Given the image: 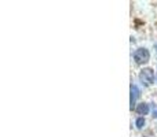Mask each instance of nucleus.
<instances>
[{
  "instance_id": "f257e3e1",
  "label": "nucleus",
  "mask_w": 157,
  "mask_h": 137,
  "mask_svg": "<svg viewBox=\"0 0 157 137\" xmlns=\"http://www.w3.org/2000/svg\"><path fill=\"white\" fill-rule=\"evenodd\" d=\"M134 59L138 65H142V63H146L149 62L150 59V52L147 51L146 48H139L134 52Z\"/></svg>"
},
{
  "instance_id": "f03ea898",
  "label": "nucleus",
  "mask_w": 157,
  "mask_h": 137,
  "mask_svg": "<svg viewBox=\"0 0 157 137\" xmlns=\"http://www.w3.org/2000/svg\"><path fill=\"white\" fill-rule=\"evenodd\" d=\"M139 80H141V82L144 84V85H150V84H153V81H155V71H153L152 69H144L141 70V73H139Z\"/></svg>"
},
{
  "instance_id": "7ed1b4c3",
  "label": "nucleus",
  "mask_w": 157,
  "mask_h": 137,
  "mask_svg": "<svg viewBox=\"0 0 157 137\" xmlns=\"http://www.w3.org/2000/svg\"><path fill=\"white\" fill-rule=\"evenodd\" d=\"M141 92H139V88L136 85H131V110L135 107V102L139 97Z\"/></svg>"
},
{
  "instance_id": "20e7f679",
  "label": "nucleus",
  "mask_w": 157,
  "mask_h": 137,
  "mask_svg": "<svg viewBox=\"0 0 157 137\" xmlns=\"http://www.w3.org/2000/svg\"><path fill=\"white\" fill-rule=\"evenodd\" d=\"M135 111L139 114V115H146V114L149 113V104H146V103H141V104L136 106Z\"/></svg>"
},
{
  "instance_id": "39448f33",
  "label": "nucleus",
  "mask_w": 157,
  "mask_h": 137,
  "mask_svg": "<svg viewBox=\"0 0 157 137\" xmlns=\"http://www.w3.org/2000/svg\"><path fill=\"white\" fill-rule=\"evenodd\" d=\"M135 125H136V128H138V129H141V128L145 125V118H144V117H139V118L136 119Z\"/></svg>"
},
{
  "instance_id": "423d86ee",
  "label": "nucleus",
  "mask_w": 157,
  "mask_h": 137,
  "mask_svg": "<svg viewBox=\"0 0 157 137\" xmlns=\"http://www.w3.org/2000/svg\"><path fill=\"white\" fill-rule=\"evenodd\" d=\"M153 118H157V107L153 110Z\"/></svg>"
}]
</instances>
